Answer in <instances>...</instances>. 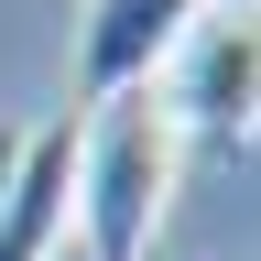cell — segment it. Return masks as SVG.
<instances>
[{"instance_id": "obj_3", "label": "cell", "mask_w": 261, "mask_h": 261, "mask_svg": "<svg viewBox=\"0 0 261 261\" xmlns=\"http://www.w3.org/2000/svg\"><path fill=\"white\" fill-rule=\"evenodd\" d=\"M207 11H218V0H87V22H76V98L98 109V98L152 87L163 55H174Z\"/></svg>"}, {"instance_id": "obj_2", "label": "cell", "mask_w": 261, "mask_h": 261, "mask_svg": "<svg viewBox=\"0 0 261 261\" xmlns=\"http://www.w3.org/2000/svg\"><path fill=\"white\" fill-rule=\"evenodd\" d=\"M152 98H163V120H174V130L250 142V109H261V33H250V11H207L174 55H163Z\"/></svg>"}, {"instance_id": "obj_5", "label": "cell", "mask_w": 261, "mask_h": 261, "mask_svg": "<svg viewBox=\"0 0 261 261\" xmlns=\"http://www.w3.org/2000/svg\"><path fill=\"white\" fill-rule=\"evenodd\" d=\"M11 163H22V130H11V120H0V185H11Z\"/></svg>"}, {"instance_id": "obj_6", "label": "cell", "mask_w": 261, "mask_h": 261, "mask_svg": "<svg viewBox=\"0 0 261 261\" xmlns=\"http://www.w3.org/2000/svg\"><path fill=\"white\" fill-rule=\"evenodd\" d=\"M218 11H250V0H218Z\"/></svg>"}, {"instance_id": "obj_1", "label": "cell", "mask_w": 261, "mask_h": 261, "mask_svg": "<svg viewBox=\"0 0 261 261\" xmlns=\"http://www.w3.org/2000/svg\"><path fill=\"white\" fill-rule=\"evenodd\" d=\"M174 163H185V130L163 120L152 87L130 98H98L76 120V228L98 261H142L163 207H174Z\"/></svg>"}, {"instance_id": "obj_4", "label": "cell", "mask_w": 261, "mask_h": 261, "mask_svg": "<svg viewBox=\"0 0 261 261\" xmlns=\"http://www.w3.org/2000/svg\"><path fill=\"white\" fill-rule=\"evenodd\" d=\"M65 218H76V120L22 130V163L0 185V261H55Z\"/></svg>"}]
</instances>
